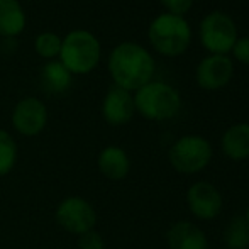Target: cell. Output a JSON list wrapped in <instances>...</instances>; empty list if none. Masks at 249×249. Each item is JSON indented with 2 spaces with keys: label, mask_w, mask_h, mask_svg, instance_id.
Here are the masks:
<instances>
[{
  "label": "cell",
  "mask_w": 249,
  "mask_h": 249,
  "mask_svg": "<svg viewBox=\"0 0 249 249\" xmlns=\"http://www.w3.org/2000/svg\"><path fill=\"white\" fill-rule=\"evenodd\" d=\"M224 244L227 249L249 248V226L243 215H236L229 220L224 231Z\"/></svg>",
  "instance_id": "obj_17"
},
{
  "label": "cell",
  "mask_w": 249,
  "mask_h": 249,
  "mask_svg": "<svg viewBox=\"0 0 249 249\" xmlns=\"http://www.w3.org/2000/svg\"><path fill=\"white\" fill-rule=\"evenodd\" d=\"M17 160V146L9 132L0 129V177L14 168Z\"/></svg>",
  "instance_id": "obj_18"
},
{
  "label": "cell",
  "mask_w": 249,
  "mask_h": 249,
  "mask_svg": "<svg viewBox=\"0 0 249 249\" xmlns=\"http://www.w3.org/2000/svg\"><path fill=\"white\" fill-rule=\"evenodd\" d=\"M171 166L185 175H194L205 170L212 160V146L202 136H183L168 153Z\"/></svg>",
  "instance_id": "obj_5"
},
{
  "label": "cell",
  "mask_w": 249,
  "mask_h": 249,
  "mask_svg": "<svg viewBox=\"0 0 249 249\" xmlns=\"http://www.w3.org/2000/svg\"><path fill=\"white\" fill-rule=\"evenodd\" d=\"M234 75L232 59L226 54H210L197 66V83L203 90H219L231 82Z\"/></svg>",
  "instance_id": "obj_9"
},
{
  "label": "cell",
  "mask_w": 249,
  "mask_h": 249,
  "mask_svg": "<svg viewBox=\"0 0 249 249\" xmlns=\"http://www.w3.org/2000/svg\"><path fill=\"white\" fill-rule=\"evenodd\" d=\"M136 112L134 97L121 87H110L102 104V115L110 125H124L132 119Z\"/></svg>",
  "instance_id": "obj_11"
},
{
  "label": "cell",
  "mask_w": 249,
  "mask_h": 249,
  "mask_svg": "<svg viewBox=\"0 0 249 249\" xmlns=\"http://www.w3.org/2000/svg\"><path fill=\"white\" fill-rule=\"evenodd\" d=\"M97 164H99L100 173L114 181L125 178L131 170V161H129L127 153L117 146H108V148L102 149Z\"/></svg>",
  "instance_id": "obj_13"
},
{
  "label": "cell",
  "mask_w": 249,
  "mask_h": 249,
  "mask_svg": "<svg viewBox=\"0 0 249 249\" xmlns=\"http://www.w3.org/2000/svg\"><path fill=\"white\" fill-rule=\"evenodd\" d=\"M222 151L227 158L234 161H243L249 158V124L231 125L220 141Z\"/></svg>",
  "instance_id": "obj_14"
},
{
  "label": "cell",
  "mask_w": 249,
  "mask_h": 249,
  "mask_svg": "<svg viewBox=\"0 0 249 249\" xmlns=\"http://www.w3.org/2000/svg\"><path fill=\"white\" fill-rule=\"evenodd\" d=\"M134 107L149 121H168L180 112L181 95L164 82H149L136 90Z\"/></svg>",
  "instance_id": "obj_3"
},
{
  "label": "cell",
  "mask_w": 249,
  "mask_h": 249,
  "mask_svg": "<svg viewBox=\"0 0 249 249\" xmlns=\"http://www.w3.org/2000/svg\"><path fill=\"white\" fill-rule=\"evenodd\" d=\"M78 249H105V243L97 231H89L80 236Z\"/></svg>",
  "instance_id": "obj_20"
},
{
  "label": "cell",
  "mask_w": 249,
  "mask_h": 249,
  "mask_svg": "<svg viewBox=\"0 0 249 249\" xmlns=\"http://www.w3.org/2000/svg\"><path fill=\"white\" fill-rule=\"evenodd\" d=\"M48 122L46 105L36 97L22 99L12 112V125L22 136H37Z\"/></svg>",
  "instance_id": "obj_8"
},
{
  "label": "cell",
  "mask_w": 249,
  "mask_h": 249,
  "mask_svg": "<svg viewBox=\"0 0 249 249\" xmlns=\"http://www.w3.org/2000/svg\"><path fill=\"white\" fill-rule=\"evenodd\" d=\"M148 37L151 46L160 54L177 58L190 46L192 29L185 17L166 12L153 19L148 29Z\"/></svg>",
  "instance_id": "obj_2"
},
{
  "label": "cell",
  "mask_w": 249,
  "mask_h": 249,
  "mask_svg": "<svg viewBox=\"0 0 249 249\" xmlns=\"http://www.w3.org/2000/svg\"><path fill=\"white\" fill-rule=\"evenodd\" d=\"M59 61L71 75H87L100 61V43L89 31H71L61 39Z\"/></svg>",
  "instance_id": "obj_4"
},
{
  "label": "cell",
  "mask_w": 249,
  "mask_h": 249,
  "mask_svg": "<svg viewBox=\"0 0 249 249\" xmlns=\"http://www.w3.org/2000/svg\"><path fill=\"white\" fill-rule=\"evenodd\" d=\"M187 203L190 212L200 220H212L222 210V197L212 183L197 181L187 192Z\"/></svg>",
  "instance_id": "obj_10"
},
{
  "label": "cell",
  "mask_w": 249,
  "mask_h": 249,
  "mask_svg": "<svg viewBox=\"0 0 249 249\" xmlns=\"http://www.w3.org/2000/svg\"><path fill=\"white\" fill-rule=\"evenodd\" d=\"M26 27V12L17 0H0V36H19Z\"/></svg>",
  "instance_id": "obj_15"
},
{
  "label": "cell",
  "mask_w": 249,
  "mask_h": 249,
  "mask_svg": "<svg viewBox=\"0 0 249 249\" xmlns=\"http://www.w3.org/2000/svg\"><path fill=\"white\" fill-rule=\"evenodd\" d=\"M41 83L48 93H63L71 85V73L61 61H48L41 70Z\"/></svg>",
  "instance_id": "obj_16"
},
{
  "label": "cell",
  "mask_w": 249,
  "mask_h": 249,
  "mask_svg": "<svg viewBox=\"0 0 249 249\" xmlns=\"http://www.w3.org/2000/svg\"><path fill=\"white\" fill-rule=\"evenodd\" d=\"M237 41V27L224 12H210L200 22V43L212 54H226Z\"/></svg>",
  "instance_id": "obj_6"
},
{
  "label": "cell",
  "mask_w": 249,
  "mask_h": 249,
  "mask_svg": "<svg viewBox=\"0 0 249 249\" xmlns=\"http://www.w3.org/2000/svg\"><path fill=\"white\" fill-rule=\"evenodd\" d=\"M56 220L65 231L71 234H82L93 231L97 222V212L87 200L70 197L59 203L56 210Z\"/></svg>",
  "instance_id": "obj_7"
},
{
  "label": "cell",
  "mask_w": 249,
  "mask_h": 249,
  "mask_svg": "<svg viewBox=\"0 0 249 249\" xmlns=\"http://www.w3.org/2000/svg\"><path fill=\"white\" fill-rule=\"evenodd\" d=\"M244 219H246L248 226H249V205H248V210H246V215H244Z\"/></svg>",
  "instance_id": "obj_23"
},
{
  "label": "cell",
  "mask_w": 249,
  "mask_h": 249,
  "mask_svg": "<svg viewBox=\"0 0 249 249\" xmlns=\"http://www.w3.org/2000/svg\"><path fill=\"white\" fill-rule=\"evenodd\" d=\"M161 3H163V7L168 10V14L185 17V14L192 9L194 0H161Z\"/></svg>",
  "instance_id": "obj_21"
},
{
  "label": "cell",
  "mask_w": 249,
  "mask_h": 249,
  "mask_svg": "<svg viewBox=\"0 0 249 249\" xmlns=\"http://www.w3.org/2000/svg\"><path fill=\"white\" fill-rule=\"evenodd\" d=\"M170 249H209L203 231L192 222H177L166 232Z\"/></svg>",
  "instance_id": "obj_12"
},
{
  "label": "cell",
  "mask_w": 249,
  "mask_h": 249,
  "mask_svg": "<svg viewBox=\"0 0 249 249\" xmlns=\"http://www.w3.org/2000/svg\"><path fill=\"white\" fill-rule=\"evenodd\" d=\"M108 71L115 87L132 92L151 82L154 59L148 50L136 43H121L108 56Z\"/></svg>",
  "instance_id": "obj_1"
},
{
  "label": "cell",
  "mask_w": 249,
  "mask_h": 249,
  "mask_svg": "<svg viewBox=\"0 0 249 249\" xmlns=\"http://www.w3.org/2000/svg\"><path fill=\"white\" fill-rule=\"evenodd\" d=\"M34 48H36V53L41 58L53 59L56 56H59V51H61V37L54 33H43L36 37Z\"/></svg>",
  "instance_id": "obj_19"
},
{
  "label": "cell",
  "mask_w": 249,
  "mask_h": 249,
  "mask_svg": "<svg viewBox=\"0 0 249 249\" xmlns=\"http://www.w3.org/2000/svg\"><path fill=\"white\" fill-rule=\"evenodd\" d=\"M232 56L243 65H249V37H237L232 46Z\"/></svg>",
  "instance_id": "obj_22"
}]
</instances>
